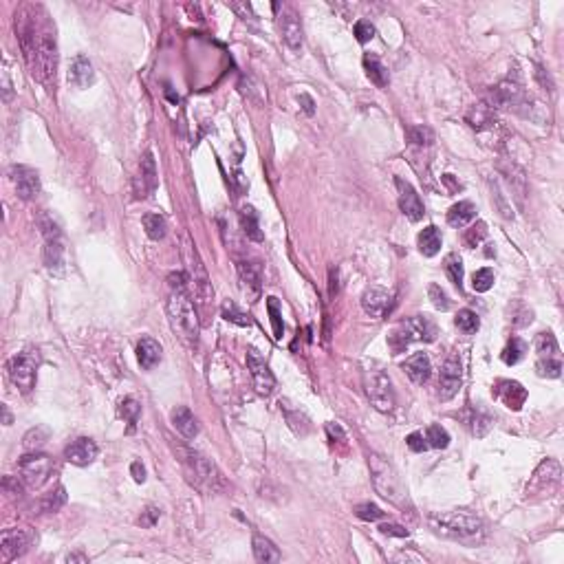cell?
Returning a JSON list of instances; mask_svg holds the SVG:
<instances>
[{
  "instance_id": "1",
  "label": "cell",
  "mask_w": 564,
  "mask_h": 564,
  "mask_svg": "<svg viewBox=\"0 0 564 564\" xmlns=\"http://www.w3.org/2000/svg\"><path fill=\"white\" fill-rule=\"evenodd\" d=\"M16 29L31 75L49 89L55 87L58 45H55V31L47 20L45 9L38 5H24L16 13Z\"/></svg>"
},
{
  "instance_id": "2",
  "label": "cell",
  "mask_w": 564,
  "mask_h": 564,
  "mask_svg": "<svg viewBox=\"0 0 564 564\" xmlns=\"http://www.w3.org/2000/svg\"><path fill=\"white\" fill-rule=\"evenodd\" d=\"M428 525L436 535H443V538L463 544H481L485 538L483 520L468 510L434 512L428 516Z\"/></svg>"
},
{
  "instance_id": "3",
  "label": "cell",
  "mask_w": 564,
  "mask_h": 564,
  "mask_svg": "<svg viewBox=\"0 0 564 564\" xmlns=\"http://www.w3.org/2000/svg\"><path fill=\"white\" fill-rule=\"evenodd\" d=\"M168 322L175 335L186 344L188 348L199 346V320H196L194 306L188 298L186 291H172L165 304Z\"/></svg>"
},
{
  "instance_id": "4",
  "label": "cell",
  "mask_w": 564,
  "mask_h": 564,
  "mask_svg": "<svg viewBox=\"0 0 564 564\" xmlns=\"http://www.w3.org/2000/svg\"><path fill=\"white\" fill-rule=\"evenodd\" d=\"M181 461L192 485L209 493H221L228 489V481L212 459L203 457L201 452H194V450H183Z\"/></svg>"
},
{
  "instance_id": "5",
  "label": "cell",
  "mask_w": 564,
  "mask_h": 564,
  "mask_svg": "<svg viewBox=\"0 0 564 564\" xmlns=\"http://www.w3.org/2000/svg\"><path fill=\"white\" fill-rule=\"evenodd\" d=\"M369 463H371V474H373V483H375L377 493L379 496H384L386 500H390L392 505L401 507L403 514H406V507H410V500H408L406 485L401 483V476L397 474V470H394L392 465L379 454H371Z\"/></svg>"
},
{
  "instance_id": "6",
  "label": "cell",
  "mask_w": 564,
  "mask_h": 564,
  "mask_svg": "<svg viewBox=\"0 0 564 564\" xmlns=\"http://www.w3.org/2000/svg\"><path fill=\"white\" fill-rule=\"evenodd\" d=\"M364 390L366 397L379 413H390L394 408V390L388 373L379 364H369L364 369Z\"/></svg>"
},
{
  "instance_id": "7",
  "label": "cell",
  "mask_w": 564,
  "mask_h": 564,
  "mask_svg": "<svg viewBox=\"0 0 564 564\" xmlns=\"http://www.w3.org/2000/svg\"><path fill=\"white\" fill-rule=\"evenodd\" d=\"M38 352L24 350L13 355L7 364L9 379L20 392H29L36 386V373H38Z\"/></svg>"
},
{
  "instance_id": "8",
  "label": "cell",
  "mask_w": 564,
  "mask_h": 564,
  "mask_svg": "<svg viewBox=\"0 0 564 564\" xmlns=\"http://www.w3.org/2000/svg\"><path fill=\"white\" fill-rule=\"evenodd\" d=\"M18 470L20 478L29 485V487H40L49 481V476L53 472V461L47 454L40 452H29L18 461Z\"/></svg>"
},
{
  "instance_id": "9",
  "label": "cell",
  "mask_w": 564,
  "mask_h": 564,
  "mask_svg": "<svg viewBox=\"0 0 564 564\" xmlns=\"http://www.w3.org/2000/svg\"><path fill=\"white\" fill-rule=\"evenodd\" d=\"M247 369L251 373L253 388H256V392L262 394V397H269V394L274 392V388H276V377L269 371L267 362L258 355L256 348H249L247 350Z\"/></svg>"
},
{
  "instance_id": "10",
  "label": "cell",
  "mask_w": 564,
  "mask_h": 564,
  "mask_svg": "<svg viewBox=\"0 0 564 564\" xmlns=\"http://www.w3.org/2000/svg\"><path fill=\"white\" fill-rule=\"evenodd\" d=\"M560 476H562V470H560V463L554 461V459H547L540 463V468L535 470L531 483L527 485V496L529 493H551L558 485H560Z\"/></svg>"
},
{
  "instance_id": "11",
  "label": "cell",
  "mask_w": 564,
  "mask_h": 564,
  "mask_svg": "<svg viewBox=\"0 0 564 564\" xmlns=\"http://www.w3.org/2000/svg\"><path fill=\"white\" fill-rule=\"evenodd\" d=\"M463 384V366L457 357H447L445 364L441 366V375H439V397L441 401L454 399Z\"/></svg>"
},
{
  "instance_id": "12",
  "label": "cell",
  "mask_w": 564,
  "mask_h": 564,
  "mask_svg": "<svg viewBox=\"0 0 564 564\" xmlns=\"http://www.w3.org/2000/svg\"><path fill=\"white\" fill-rule=\"evenodd\" d=\"M394 183H397V190H399V209L403 212V216L410 223H419L423 218V214H426V207H423L421 196L417 194V190L408 181L397 177Z\"/></svg>"
},
{
  "instance_id": "13",
  "label": "cell",
  "mask_w": 564,
  "mask_h": 564,
  "mask_svg": "<svg viewBox=\"0 0 564 564\" xmlns=\"http://www.w3.org/2000/svg\"><path fill=\"white\" fill-rule=\"evenodd\" d=\"M278 24H280V36H282V40H285V45L291 51H298L302 47V40H304L302 22H300L298 13H295L291 7H285L278 18Z\"/></svg>"
},
{
  "instance_id": "14",
  "label": "cell",
  "mask_w": 564,
  "mask_h": 564,
  "mask_svg": "<svg viewBox=\"0 0 564 564\" xmlns=\"http://www.w3.org/2000/svg\"><path fill=\"white\" fill-rule=\"evenodd\" d=\"M159 186V177H157V165H154V157L152 152H146L141 157L139 163V175L135 179V196L137 199H146L150 196Z\"/></svg>"
},
{
  "instance_id": "15",
  "label": "cell",
  "mask_w": 564,
  "mask_h": 564,
  "mask_svg": "<svg viewBox=\"0 0 564 564\" xmlns=\"http://www.w3.org/2000/svg\"><path fill=\"white\" fill-rule=\"evenodd\" d=\"M11 181L16 186V192L22 201H31L40 192V177L34 168L27 165H13L11 168Z\"/></svg>"
},
{
  "instance_id": "16",
  "label": "cell",
  "mask_w": 564,
  "mask_h": 564,
  "mask_svg": "<svg viewBox=\"0 0 564 564\" xmlns=\"http://www.w3.org/2000/svg\"><path fill=\"white\" fill-rule=\"evenodd\" d=\"M493 394H496V399L505 408H510V410H516V413L527 401V390L523 388V384L512 382V379H498L496 386H493Z\"/></svg>"
},
{
  "instance_id": "17",
  "label": "cell",
  "mask_w": 564,
  "mask_h": 564,
  "mask_svg": "<svg viewBox=\"0 0 564 564\" xmlns=\"http://www.w3.org/2000/svg\"><path fill=\"white\" fill-rule=\"evenodd\" d=\"M97 454H100V450H97L95 441L93 439H87V436H82V439H75L70 443L66 450H64V459L70 463V465H77V468H87L91 465Z\"/></svg>"
},
{
  "instance_id": "18",
  "label": "cell",
  "mask_w": 564,
  "mask_h": 564,
  "mask_svg": "<svg viewBox=\"0 0 564 564\" xmlns=\"http://www.w3.org/2000/svg\"><path fill=\"white\" fill-rule=\"evenodd\" d=\"M403 331L410 337V342H434L436 340V324L428 318V316H415L408 318L406 322H401Z\"/></svg>"
},
{
  "instance_id": "19",
  "label": "cell",
  "mask_w": 564,
  "mask_h": 564,
  "mask_svg": "<svg viewBox=\"0 0 564 564\" xmlns=\"http://www.w3.org/2000/svg\"><path fill=\"white\" fill-rule=\"evenodd\" d=\"M31 544V533L24 531V529H7L3 531V558L9 562V560H16L20 558L27 549Z\"/></svg>"
},
{
  "instance_id": "20",
  "label": "cell",
  "mask_w": 564,
  "mask_h": 564,
  "mask_svg": "<svg viewBox=\"0 0 564 564\" xmlns=\"http://www.w3.org/2000/svg\"><path fill=\"white\" fill-rule=\"evenodd\" d=\"M388 304H390V293L382 287H369L362 293V309L371 318L386 316Z\"/></svg>"
},
{
  "instance_id": "21",
  "label": "cell",
  "mask_w": 564,
  "mask_h": 564,
  "mask_svg": "<svg viewBox=\"0 0 564 564\" xmlns=\"http://www.w3.org/2000/svg\"><path fill=\"white\" fill-rule=\"evenodd\" d=\"M520 102H523V89L510 80L500 82L491 91V104H493L491 108H516Z\"/></svg>"
},
{
  "instance_id": "22",
  "label": "cell",
  "mask_w": 564,
  "mask_h": 564,
  "mask_svg": "<svg viewBox=\"0 0 564 564\" xmlns=\"http://www.w3.org/2000/svg\"><path fill=\"white\" fill-rule=\"evenodd\" d=\"M403 371L410 377V382L415 384H426L430 375H432V362L428 357V352H415L406 362H403Z\"/></svg>"
},
{
  "instance_id": "23",
  "label": "cell",
  "mask_w": 564,
  "mask_h": 564,
  "mask_svg": "<svg viewBox=\"0 0 564 564\" xmlns=\"http://www.w3.org/2000/svg\"><path fill=\"white\" fill-rule=\"evenodd\" d=\"M68 82L73 84L75 89H89L93 87L95 82V70H93V64L87 55H77L70 64V70H68Z\"/></svg>"
},
{
  "instance_id": "24",
  "label": "cell",
  "mask_w": 564,
  "mask_h": 564,
  "mask_svg": "<svg viewBox=\"0 0 564 564\" xmlns=\"http://www.w3.org/2000/svg\"><path fill=\"white\" fill-rule=\"evenodd\" d=\"M192 258H194V265H192V280H194V293L199 295V300L203 304L212 302V298H214V289H212L209 285V278H207V272H205V267L199 258V253H196V249H192Z\"/></svg>"
},
{
  "instance_id": "25",
  "label": "cell",
  "mask_w": 564,
  "mask_h": 564,
  "mask_svg": "<svg viewBox=\"0 0 564 564\" xmlns=\"http://www.w3.org/2000/svg\"><path fill=\"white\" fill-rule=\"evenodd\" d=\"M66 265V249L60 236H51L47 238V247H45V267L51 274H62Z\"/></svg>"
},
{
  "instance_id": "26",
  "label": "cell",
  "mask_w": 564,
  "mask_h": 564,
  "mask_svg": "<svg viewBox=\"0 0 564 564\" xmlns=\"http://www.w3.org/2000/svg\"><path fill=\"white\" fill-rule=\"evenodd\" d=\"M170 419H172V426L177 428V432L181 436H186V439H194V436L199 434V421H196V417L190 408L177 406L170 415Z\"/></svg>"
},
{
  "instance_id": "27",
  "label": "cell",
  "mask_w": 564,
  "mask_h": 564,
  "mask_svg": "<svg viewBox=\"0 0 564 564\" xmlns=\"http://www.w3.org/2000/svg\"><path fill=\"white\" fill-rule=\"evenodd\" d=\"M137 362L144 371H152L161 362V344L152 337H141L137 344Z\"/></svg>"
},
{
  "instance_id": "28",
  "label": "cell",
  "mask_w": 564,
  "mask_h": 564,
  "mask_svg": "<svg viewBox=\"0 0 564 564\" xmlns=\"http://www.w3.org/2000/svg\"><path fill=\"white\" fill-rule=\"evenodd\" d=\"M280 408H282V413H285L287 426L291 428V432L295 436H306L309 432H311V419H309L300 408H291L289 401H280Z\"/></svg>"
},
{
  "instance_id": "29",
  "label": "cell",
  "mask_w": 564,
  "mask_h": 564,
  "mask_svg": "<svg viewBox=\"0 0 564 564\" xmlns=\"http://www.w3.org/2000/svg\"><path fill=\"white\" fill-rule=\"evenodd\" d=\"M465 119L472 126L474 131H487L491 128V124L496 121V115H493V108L485 102H478L474 106H470V110L465 112Z\"/></svg>"
},
{
  "instance_id": "30",
  "label": "cell",
  "mask_w": 564,
  "mask_h": 564,
  "mask_svg": "<svg viewBox=\"0 0 564 564\" xmlns=\"http://www.w3.org/2000/svg\"><path fill=\"white\" fill-rule=\"evenodd\" d=\"M364 70H366V77H369L377 89L388 87V82H390L388 68L382 64V60H379L377 55H373V53L364 55Z\"/></svg>"
},
{
  "instance_id": "31",
  "label": "cell",
  "mask_w": 564,
  "mask_h": 564,
  "mask_svg": "<svg viewBox=\"0 0 564 564\" xmlns=\"http://www.w3.org/2000/svg\"><path fill=\"white\" fill-rule=\"evenodd\" d=\"M419 243V251L423 253L426 258H432L436 253L441 251V245H443V238H441V232L434 228V225H428L426 230H423L417 238Z\"/></svg>"
},
{
  "instance_id": "32",
  "label": "cell",
  "mask_w": 564,
  "mask_h": 564,
  "mask_svg": "<svg viewBox=\"0 0 564 564\" xmlns=\"http://www.w3.org/2000/svg\"><path fill=\"white\" fill-rule=\"evenodd\" d=\"M474 216H476V207H474V203H470V201H459V203H454L452 207H450V212H447V223L452 225V228L461 230V228H468V225L474 221Z\"/></svg>"
},
{
  "instance_id": "33",
  "label": "cell",
  "mask_w": 564,
  "mask_h": 564,
  "mask_svg": "<svg viewBox=\"0 0 564 564\" xmlns=\"http://www.w3.org/2000/svg\"><path fill=\"white\" fill-rule=\"evenodd\" d=\"M253 558H256L258 562H265V564H269V562H280V551H278V547L269 540V538H265L262 533H253Z\"/></svg>"
},
{
  "instance_id": "34",
  "label": "cell",
  "mask_w": 564,
  "mask_h": 564,
  "mask_svg": "<svg viewBox=\"0 0 564 564\" xmlns=\"http://www.w3.org/2000/svg\"><path fill=\"white\" fill-rule=\"evenodd\" d=\"M238 276H241L245 289H249L253 295L260 291V265L251 260H238Z\"/></svg>"
},
{
  "instance_id": "35",
  "label": "cell",
  "mask_w": 564,
  "mask_h": 564,
  "mask_svg": "<svg viewBox=\"0 0 564 564\" xmlns=\"http://www.w3.org/2000/svg\"><path fill=\"white\" fill-rule=\"evenodd\" d=\"M241 225L247 238L256 243H262V232H260V223H258V212L251 205H243L241 209Z\"/></svg>"
},
{
  "instance_id": "36",
  "label": "cell",
  "mask_w": 564,
  "mask_h": 564,
  "mask_svg": "<svg viewBox=\"0 0 564 564\" xmlns=\"http://www.w3.org/2000/svg\"><path fill=\"white\" fill-rule=\"evenodd\" d=\"M141 223H144V230H146L148 238H152V241H163V238H165L168 223H165V218L161 214H144Z\"/></svg>"
},
{
  "instance_id": "37",
  "label": "cell",
  "mask_w": 564,
  "mask_h": 564,
  "mask_svg": "<svg viewBox=\"0 0 564 564\" xmlns=\"http://www.w3.org/2000/svg\"><path fill=\"white\" fill-rule=\"evenodd\" d=\"M535 352H538V359H544V357H558L560 352V346H558V340L554 333H540L535 337Z\"/></svg>"
},
{
  "instance_id": "38",
  "label": "cell",
  "mask_w": 564,
  "mask_h": 564,
  "mask_svg": "<svg viewBox=\"0 0 564 564\" xmlns=\"http://www.w3.org/2000/svg\"><path fill=\"white\" fill-rule=\"evenodd\" d=\"M49 434H51V432H49V428H45V426H36V428H31L29 432L24 434V439H22L24 450H27V452H38V450L49 441Z\"/></svg>"
},
{
  "instance_id": "39",
  "label": "cell",
  "mask_w": 564,
  "mask_h": 564,
  "mask_svg": "<svg viewBox=\"0 0 564 564\" xmlns=\"http://www.w3.org/2000/svg\"><path fill=\"white\" fill-rule=\"evenodd\" d=\"M525 352H527V344L520 340V337H512L510 342H507V346L503 348V362L507 366H516L520 359L525 357Z\"/></svg>"
},
{
  "instance_id": "40",
  "label": "cell",
  "mask_w": 564,
  "mask_h": 564,
  "mask_svg": "<svg viewBox=\"0 0 564 564\" xmlns=\"http://www.w3.org/2000/svg\"><path fill=\"white\" fill-rule=\"evenodd\" d=\"M454 324H457V329L465 335H472L481 329V320H478V316L472 311V309H461L454 318Z\"/></svg>"
},
{
  "instance_id": "41",
  "label": "cell",
  "mask_w": 564,
  "mask_h": 564,
  "mask_svg": "<svg viewBox=\"0 0 564 564\" xmlns=\"http://www.w3.org/2000/svg\"><path fill=\"white\" fill-rule=\"evenodd\" d=\"M491 415L487 410H483V408H474L472 410V417H470V428L476 436H485L491 428Z\"/></svg>"
},
{
  "instance_id": "42",
  "label": "cell",
  "mask_w": 564,
  "mask_h": 564,
  "mask_svg": "<svg viewBox=\"0 0 564 564\" xmlns=\"http://www.w3.org/2000/svg\"><path fill=\"white\" fill-rule=\"evenodd\" d=\"M406 139L410 141L413 146H432L434 131L430 126H410V128L406 131Z\"/></svg>"
},
{
  "instance_id": "43",
  "label": "cell",
  "mask_w": 564,
  "mask_h": 564,
  "mask_svg": "<svg viewBox=\"0 0 564 564\" xmlns=\"http://www.w3.org/2000/svg\"><path fill=\"white\" fill-rule=\"evenodd\" d=\"M267 311H269V318H272L274 337H276V340H282V335H285V322H282L280 302H278V298H274V295L267 298Z\"/></svg>"
},
{
  "instance_id": "44",
  "label": "cell",
  "mask_w": 564,
  "mask_h": 564,
  "mask_svg": "<svg viewBox=\"0 0 564 564\" xmlns=\"http://www.w3.org/2000/svg\"><path fill=\"white\" fill-rule=\"evenodd\" d=\"M221 313H223V318L228 320V322H232V324H236V327H251V320H249V316L247 313H243L241 309H238L232 300H225L223 302V306H221Z\"/></svg>"
},
{
  "instance_id": "45",
  "label": "cell",
  "mask_w": 564,
  "mask_h": 564,
  "mask_svg": "<svg viewBox=\"0 0 564 564\" xmlns=\"http://www.w3.org/2000/svg\"><path fill=\"white\" fill-rule=\"evenodd\" d=\"M443 269H445L447 278L461 289V285H463V260L459 258V253H447L445 260H443Z\"/></svg>"
},
{
  "instance_id": "46",
  "label": "cell",
  "mask_w": 564,
  "mask_h": 564,
  "mask_svg": "<svg viewBox=\"0 0 564 564\" xmlns=\"http://www.w3.org/2000/svg\"><path fill=\"white\" fill-rule=\"evenodd\" d=\"M487 238V225L483 221H476L470 230H465V236H463V243L468 245L470 249L478 247L483 241Z\"/></svg>"
},
{
  "instance_id": "47",
  "label": "cell",
  "mask_w": 564,
  "mask_h": 564,
  "mask_svg": "<svg viewBox=\"0 0 564 564\" xmlns=\"http://www.w3.org/2000/svg\"><path fill=\"white\" fill-rule=\"evenodd\" d=\"M426 441H428L430 447L445 450L450 445V434H447V430L443 426H436V423H434V426H430L426 430Z\"/></svg>"
},
{
  "instance_id": "48",
  "label": "cell",
  "mask_w": 564,
  "mask_h": 564,
  "mask_svg": "<svg viewBox=\"0 0 564 564\" xmlns=\"http://www.w3.org/2000/svg\"><path fill=\"white\" fill-rule=\"evenodd\" d=\"M535 371H538L540 377L558 379L560 373H562V362H560V357H544V359H538V364H535Z\"/></svg>"
},
{
  "instance_id": "49",
  "label": "cell",
  "mask_w": 564,
  "mask_h": 564,
  "mask_svg": "<svg viewBox=\"0 0 564 564\" xmlns=\"http://www.w3.org/2000/svg\"><path fill=\"white\" fill-rule=\"evenodd\" d=\"M493 272L489 269V267H483V269H478V272H474V276H472V289L476 291V293H485V291H489L491 287H493Z\"/></svg>"
},
{
  "instance_id": "50",
  "label": "cell",
  "mask_w": 564,
  "mask_h": 564,
  "mask_svg": "<svg viewBox=\"0 0 564 564\" xmlns=\"http://www.w3.org/2000/svg\"><path fill=\"white\" fill-rule=\"evenodd\" d=\"M139 413H141V406H139V401L133 399V397H126V399L119 403V417H121L124 421H128V423H131V428L137 423Z\"/></svg>"
},
{
  "instance_id": "51",
  "label": "cell",
  "mask_w": 564,
  "mask_h": 564,
  "mask_svg": "<svg viewBox=\"0 0 564 564\" xmlns=\"http://www.w3.org/2000/svg\"><path fill=\"white\" fill-rule=\"evenodd\" d=\"M428 295H430L434 309H439V311H450V306H452V304H450L447 293L439 285H430L428 287Z\"/></svg>"
},
{
  "instance_id": "52",
  "label": "cell",
  "mask_w": 564,
  "mask_h": 564,
  "mask_svg": "<svg viewBox=\"0 0 564 564\" xmlns=\"http://www.w3.org/2000/svg\"><path fill=\"white\" fill-rule=\"evenodd\" d=\"M355 516L362 518V520H369V523H373V520L384 518V512L379 510L377 505H373V503H362V505L355 507Z\"/></svg>"
},
{
  "instance_id": "53",
  "label": "cell",
  "mask_w": 564,
  "mask_h": 564,
  "mask_svg": "<svg viewBox=\"0 0 564 564\" xmlns=\"http://www.w3.org/2000/svg\"><path fill=\"white\" fill-rule=\"evenodd\" d=\"M355 38L357 42H362V45H366V42H371L375 38V27L371 20H357L355 22Z\"/></svg>"
},
{
  "instance_id": "54",
  "label": "cell",
  "mask_w": 564,
  "mask_h": 564,
  "mask_svg": "<svg viewBox=\"0 0 564 564\" xmlns=\"http://www.w3.org/2000/svg\"><path fill=\"white\" fill-rule=\"evenodd\" d=\"M64 503H66V491H64V487H60L58 491L51 493V496L45 500V507H42V510H45V512H58Z\"/></svg>"
},
{
  "instance_id": "55",
  "label": "cell",
  "mask_w": 564,
  "mask_h": 564,
  "mask_svg": "<svg viewBox=\"0 0 564 564\" xmlns=\"http://www.w3.org/2000/svg\"><path fill=\"white\" fill-rule=\"evenodd\" d=\"M379 533L390 535V538H408V535H410V531H408L406 527H401V525H397V523H384V525H379Z\"/></svg>"
},
{
  "instance_id": "56",
  "label": "cell",
  "mask_w": 564,
  "mask_h": 564,
  "mask_svg": "<svg viewBox=\"0 0 564 564\" xmlns=\"http://www.w3.org/2000/svg\"><path fill=\"white\" fill-rule=\"evenodd\" d=\"M406 443H408V447H410L413 452H417V454L426 452V450L430 447V445H428V441H426V436H423L421 432H413V434L406 439Z\"/></svg>"
},
{
  "instance_id": "57",
  "label": "cell",
  "mask_w": 564,
  "mask_h": 564,
  "mask_svg": "<svg viewBox=\"0 0 564 564\" xmlns=\"http://www.w3.org/2000/svg\"><path fill=\"white\" fill-rule=\"evenodd\" d=\"M168 285H170L172 291H186V287H188V276L183 274V272H172L170 276H168Z\"/></svg>"
},
{
  "instance_id": "58",
  "label": "cell",
  "mask_w": 564,
  "mask_h": 564,
  "mask_svg": "<svg viewBox=\"0 0 564 564\" xmlns=\"http://www.w3.org/2000/svg\"><path fill=\"white\" fill-rule=\"evenodd\" d=\"M159 520V510L157 507H148L146 512H141V518H139V525L141 527H154V523Z\"/></svg>"
},
{
  "instance_id": "59",
  "label": "cell",
  "mask_w": 564,
  "mask_h": 564,
  "mask_svg": "<svg viewBox=\"0 0 564 564\" xmlns=\"http://www.w3.org/2000/svg\"><path fill=\"white\" fill-rule=\"evenodd\" d=\"M298 104L302 106V110L306 112L309 117H311L313 112H316V102H313V97H311V95L300 93V95H298Z\"/></svg>"
},
{
  "instance_id": "60",
  "label": "cell",
  "mask_w": 564,
  "mask_h": 564,
  "mask_svg": "<svg viewBox=\"0 0 564 564\" xmlns=\"http://www.w3.org/2000/svg\"><path fill=\"white\" fill-rule=\"evenodd\" d=\"M131 474H133V478H135L137 483H144L146 481V468H144V463H141V461H133Z\"/></svg>"
},
{
  "instance_id": "61",
  "label": "cell",
  "mask_w": 564,
  "mask_h": 564,
  "mask_svg": "<svg viewBox=\"0 0 564 564\" xmlns=\"http://www.w3.org/2000/svg\"><path fill=\"white\" fill-rule=\"evenodd\" d=\"M3 100L5 102H9L11 100V82H9V70H7V66L3 68Z\"/></svg>"
},
{
  "instance_id": "62",
  "label": "cell",
  "mask_w": 564,
  "mask_h": 564,
  "mask_svg": "<svg viewBox=\"0 0 564 564\" xmlns=\"http://www.w3.org/2000/svg\"><path fill=\"white\" fill-rule=\"evenodd\" d=\"M89 558L87 556H82V554H73V556H68L66 562H87Z\"/></svg>"
},
{
  "instance_id": "63",
  "label": "cell",
  "mask_w": 564,
  "mask_h": 564,
  "mask_svg": "<svg viewBox=\"0 0 564 564\" xmlns=\"http://www.w3.org/2000/svg\"><path fill=\"white\" fill-rule=\"evenodd\" d=\"M3 413H5V426H11V415L7 410V406H3Z\"/></svg>"
}]
</instances>
